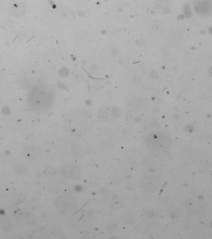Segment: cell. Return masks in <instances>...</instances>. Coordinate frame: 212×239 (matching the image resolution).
<instances>
[{
	"label": "cell",
	"mask_w": 212,
	"mask_h": 239,
	"mask_svg": "<svg viewBox=\"0 0 212 239\" xmlns=\"http://www.w3.org/2000/svg\"><path fill=\"white\" fill-rule=\"evenodd\" d=\"M171 139L169 135L164 133H154L146 138V145L149 150L157 156L166 154L171 147Z\"/></svg>",
	"instance_id": "obj_1"
},
{
	"label": "cell",
	"mask_w": 212,
	"mask_h": 239,
	"mask_svg": "<svg viewBox=\"0 0 212 239\" xmlns=\"http://www.w3.org/2000/svg\"><path fill=\"white\" fill-rule=\"evenodd\" d=\"M140 183L144 190L148 192L156 191L160 184L159 179L152 175H144L142 176Z\"/></svg>",
	"instance_id": "obj_2"
},
{
	"label": "cell",
	"mask_w": 212,
	"mask_h": 239,
	"mask_svg": "<svg viewBox=\"0 0 212 239\" xmlns=\"http://www.w3.org/2000/svg\"><path fill=\"white\" fill-rule=\"evenodd\" d=\"M134 219L132 215L129 214H125L122 216V221L126 224H131L133 222Z\"/></svg>",
	"instance_id": "obj_3"
},
{
	"label": "cell",
	"mask_w": 212,
	"mask_h": 239,
	"mask_svg": "<svg viewBox=\"0 0 212 239\" xmlns=\"http://www.w3.org/2000/svg\"><path fill=\"white\" fill-rule=\"evenodd\" d=\"M197 6H198V8L200 10V11H205L208 8L209 5L208 4L207 2L203 1L200 2Z\"/></svg>",
	"instance_id": "obj_4"
},
{
	"label": "cell",
	"mask_w": 212,
	"mask_h": 239,
	"mask_svg": "<svg viewBox=\"0 0 212 239\" xmlns=\"http://www.w3.org/2000/svg\"><path fill=\"white\" fill-rule=\"evenodd\" d=\"M99 115L101 118H106L107 116H108V112L107 111L106 109H101L99 111Z\"/></svg>",
	"instance_id": "obj_5"
},
{
	"label": "cell",
	"mask_w": 212,
	"mask_h": 239,
	"mask_svg": "<svg viewBox=\"0 0 212 239\" xmlns=\"http://www.w3.org/2000/svg\"><path fill=\"white\" fill-rule=\"evenodd\" d=\"M112 113H113V116L118 117V116H119L120 115V111L118 108H113L112 110Z\"/></svg>",
	"instance_id": "obj_6"
},
{
	"label": "cell",
	"mask_w": 212,
	"mask_h": 239,
	"mask_svg": "<svg viewBox=\"0 0 212 239\" xmlns=\"http://www.w3.org/2000/svg\"><path fill=\"white\" fill-rule=\"evenodd\" d=\"M120 204H119L118 202H115L112 204V207L113 209H118L120 208Z\"/></svg>",
	"instance_id": "obj_7"
}]
</instances>
